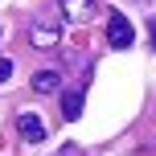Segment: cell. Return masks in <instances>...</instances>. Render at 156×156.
Masks as SVG:
<instances>
[{"label":"cell","mask_w":156,"mask_h":156,"mask_svg":"<svg viewBox=\"0 0 156 156\" xmlns=\"http://www.w3.org/2000/svg\"><path fill=\"white\" fill-rule=\"evenodd\" d=\"M29 41L37 49H54L58 41H62V25H58V16H37L29 29Z\"/></svg>","instance_id":"obj_1"},{"label":"cell","mask_w":156,"mask_h":156,"mask_svg":"<svg viewBox=\"0 0 156 156\" xmlns=\"http://www.w3.org/2000/svg\"><path fill=\"white\" fill-rule=\"evenodd\" d=\"M58 8L70 25H90L94 12H99V0H58Z\"/></svg>","instance_id":"obj_2"},{"label":"cell","mask_w":156,"mask_h":156,"mask_svg":"<svg viewBox=\"0 0 156 156\" xmlns=\"http://www.w3.org/2000/svg\"><path fill=\"white\" fill-rule=\"evenodd\" d=\"M107 41H111L115 49H127V45L136 41V29H132V21H127L123 12H111V16H107Z\"/></svg>","instance_id":"obj_3"},{"label":"cell","mask_w":156,"mask_h":156,"mask_svg":"<svg viewBox=\"0 0 156 156\" xmlns=\"http://www.w3.org/2000/svg\"><path fill=\"white\" fill-rule=\"evenodd\" d=\"M16 132H21V140H29V144H41L45 140V123H41L37 115H16Z\"/></svg>","instance_id":"obj_4"},{"label":"cell","mask_w":156,"mask_h":156,"mask_svg":"<svg viewBox=\"0 0 156 156\" xmlns=\"http://www.w3.org/2000/svg\"><path fill=\"white\" fill-rule=\"evenodd\" d=\"M58 86H62V74H58V70H37V74H33V90H37V94H54Z\"/></svg>","instance_id":"obj_5"},{"label":"cell","mask_w":156,"mask_h":156,"mask_svg":"<svg viewBox=\"0 0 156 156\" xmlns=\"http://www.w3.org/2000/svg\"><path fill=\"white\" fill-rule=\"evenodd\" d=\"M62 115L66 119H78V115H82V90H66L62 94Z\"/></svg>","instance_id":"obj_6"},{"label":"cell","mask_w":156,"mask_h":156,"mask_svg":"<svg viewBox=\"0 0 156 156\" xmlns=\"http://www.w3.org/2000/svg\"><path fill=\"white\" fill-rule=\"evenodd\" d=\"M8 78H12V62H8V58H0V82H8Z\"/></svg>","instance_id":"obj_7"},{"label":"cell","mask_w":156,"mask_h":156,"mask_svg":"<svg viewBox=\"0 0 156 156\" xmlns=\"http://www.w3.org/2000/svg\"><path fill=\"white\" fill-rule=\"evenodd\" d=\"M148 33H152V45H156V16H152V21H148Z\"/></svg>","instance_id":"obj_8"},{"label":"cell","mask_w":156,"mask_h":156,"mask_svg":"<svg viewBox=\"0 0 156 156\" xmlns=\"http://www.w3.org/2000/svg\"><path fill=\"white\" fill-rule=\"evenodd\" d=\"M144 4H148V8H156V0H144Z\"/></svg>","instance_id":"obj_9"}]
</instances>
